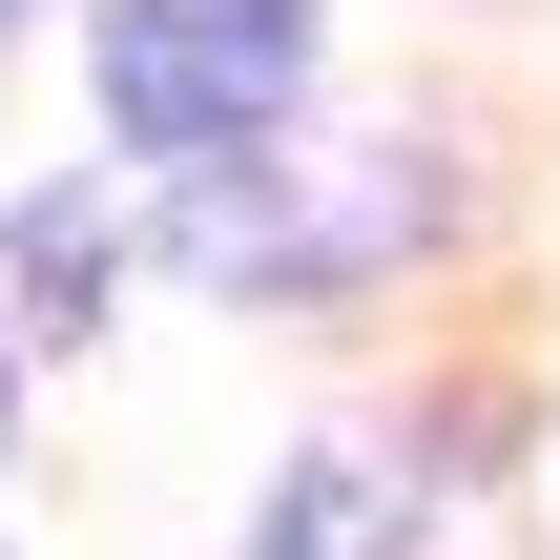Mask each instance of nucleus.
I'll use <instances>...</instances> for the list:
<instances>
[{
	"label": "nucleus",
	"instance_id": "1",
	"mask_svg": "<svg viewBox=\"0 0 560 560\" xmlns=\"http://www.w3.org/2000/svg\"><path fill=\"white\" fill-rule=\"evenodd\" d=\"M291 83H312V0H104V125L166 166H249Z\"/></svg>",
	"mask_w": 560,
	"mask_h": 560
},
{
	"label": "nucleus",
	"instance_id": "3",
	"mask_svg": "<svg viewBox=\"0 0 560 560\" xmlns=\"http://www.w3.org/2000/svg\"><path fill=\"white\" fill-rule=\"evenodd\" d=\"M21 291L83 332V291H104V208H21Z\"/></svg>",
	"mask_w": 560,
	"mask_h": 560
},
{
	"label": "nucleus",
	"instance_id": "2",
	"mask_svg": "<svg viewBox=\"0 0 560 560\" xmlns=\"http://www.w3.org/2000/svg\"><path fill=\"white\" fill-rule=\"evenodd\" d=\"M270 540H291V560H395V540H416V499H374L353 457H312V478L270 499Z\"/></svg>",
	"mask_w": 560,
	"mask_h": 560
}]
</instances>
